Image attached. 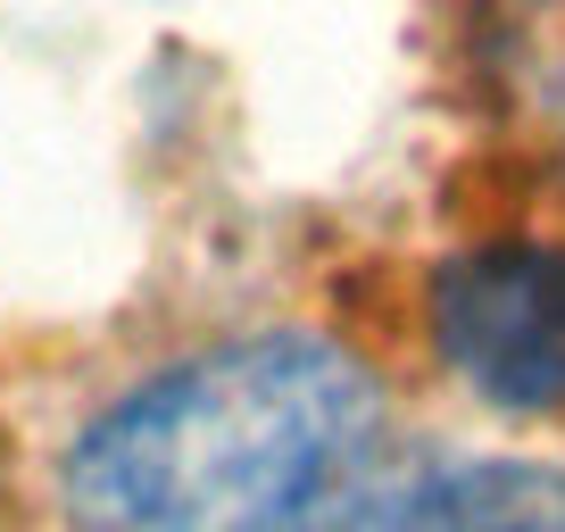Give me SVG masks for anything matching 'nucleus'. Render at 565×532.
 <instances>
[{
    "mask_svg": "<svg viewBox=\"0 0 565 532\" xmlns=\"http://www.w3.org/2000/svg\"><path fill=\"white\" fill-rule=\"evenodd\" d=\"M383 449V383L275 324L141 374L67 449L75 532H341Z\"/></svg>",
    "mask_w": 565,
    "mask_h": 532,
    "instance_id": "obj_1",
    "label": "nucleus"
},
{
    "mask_svg": "<svg viewBox=\"0 0 565 532\" xmlns=\"http://www.w3.org/2000/svg\"><path fill=\"white\" fill-rule=\"evenodd\" d=\"M424 324L441 366L499 416H565V242L508 233L433 266Z\"/></svg>",
    "mask_w": 565,
    "mask_h": 532,
    "instance_id": "obj_2",
    "label": "nucleus"
},
{
    "mask_svg": "<svg viewBox=\"0 0 565 532\" xmlns=\"http://www.w3.org/2000/svg\"><path fill=\"white\" fill-rule=\"evenodd\" d=\"M341 532H565V475L524 458H475L358 508Z\"/></svg>",
    "mask_w": 565,
    "mask_h": 532,
    "instance_id": "obj_3",
    "label": "nucleus"
}]
</instances>
